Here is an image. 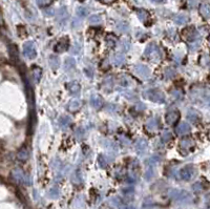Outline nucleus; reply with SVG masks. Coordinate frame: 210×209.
Masks as SVG:
<instances>
[{"instance_id":"33","label":"nucleus","mask_w":210,"mask_h":209,"mask_svg":"<svg viewBox=\"0 0 210 209\" xmlns=\"http://www.w3.org/2000/svg\"><path fill=\"white\" fill-rule=\"evenodd\" d=\"M51 0H37V2L39 3V4H41V5H43V4H47L48 2H49Z\"/></svg>"},{"instance_id":"37","label":"nucleus","mask_w":210,"mask_h":209,"mask_svg":"<svg viewBox=\"0 0 210 209\" xmlns=\"http://www.w3.org/2000/svg\"><path fill=\"white\" fill-rule=\"evenodd\" d=\"M105 1H108V0H105Z\"/></svg>"},{"instance_id":"23","label":"nucleus","mask_w":210,"mask_h":209,"mask_svg":"<svg viewBox=\"0 0 210 209\" xmlns=\"http://www.w3.org/2000/svg\"><path fill=\"white\" fill-rule=\"evenodd\" d=\"M49 61H51V65L53 68H57L59 66V59L56 56H52L51 59H49Z\"/></svg>"},{"instance_id":"6","label":"nucleus","mask_w":210,"mask_h":209,"mask_svg":"<svg viewBox=\"0 0 210 209\" xmlns=\"http://www.w3.org/2000/svg\"><path fill=\"white\" fill-rule=\"evenodd\" d=\"M135 72L139 76L141 77H144V78H147L149 76V70H148L147 66H145V65H137L135 66Z\"/></svg>"},{"instance_id":"16","label":"nucleus","mask_w":210,"mask_h":209,"mask_svg":"<svg viewBox=\"0 0 210 209\" xmlns=\"http://www.w3.org/2000/svg\"><path fill=\"white\" fill-rule=\"evenodd\" d=\"M135 147L138 149L139 152H142V150H145V148L147 147V142L145 141V140L141 139L137 142V144H135Z\"/></svg>"},{"instance_id":"3","label":"nucleus","mask_w":210,"mask_h":209,"mask_svg":"<svg viewBox=\"0 0 210 209\" xmlns=\"http://www.w3.org/2000/svg\"><path fill=\"white\" fill-rule=\"evenodd\" d=\"M183 35L188 41H194L196 39V37H198V32L193 27H187V29H184Z\"/></svg>"},{"instance_id":"17","label":"nucleus","mask_w":210,"mask_h":209,"mask_svg":"<svg viewBox=\"0 0 210 209\" xmlns=\"http://www.w3.org/2000/svg\"><path fill=\"white\" fill-rule=\"evenodd\" d=\"M102 99L100 98L99 96H92V104L95 106L96 108H99L100 106H102Z\"/></svg>"},{"instance_id":"21","label":"nucleus","mask_w":210,"mask_h":209,"mask_svg":"<svg viewBox=\"0 0 210 209\" xmlns=\"http://www.w3.org/2000/svg\"><path fill=\"white\" fill-rule=\"evenodd\" d=\"M157 51H158V48L156 47L155 45L150 44V45L146 48V51H145V55L146 56H152V54L155 53V52H157Z\"/></svg>"},{"instance_id":"7","label":"nucleus","mask_w":210,"mask_h":209,"mask_svg":"<svg viewBox=\"0 0 210 209\" xmlns=\"http://www.w3.org/2000/svg\"><path fill=\"white\" fill-rule=\"evenodd\" d=\"M68 90L72 95L74 96H78L80 94V85L78 84L77 82H70V84L67 85Z\"/></svg>"},{"instance_id":"25","label":"nucleus","mask_w":210,"mask_h":209,"mask_svg":"<svg viewBox=\"0 0 210 209\" xmlns=\"http://www.w3.org/2000/svg\"><path fill=\"white\" fill-rule=\"evenodd\" d=\"M77 15L80 17H84L87 15V10L85 7H78L77 9Z\"/></svg>"},{"instance_id":"29","label":"nucleus","mask_w":210,"mask_h":209,"mask_svg":"<svg viewBox=\"0 0 210 209\" xmlns=\"http://www.w3.org/2000/svg\"><path fill=\"white\" fill-rule=\"evenodd\" d=\"M122 47H123L124 51H128L129 50V47H130V42L127 40H124L122 41Z\"/></svg>"},{"instance_id":"32","label":"nucleus","mask_w":210,"mask_h":209,"mask_svg":"<svg viewBox=\"0 0 210 209\" xmlns=\"http://www.w3.org/2000/svg\"><path fill=\"white\" fill-rule=\"evenodd\" d=\"M167 77H169V78H172V77H174L176 76V72H174L173 70H167Z\"/></svg>"},{"instance_id":"18","label":"nucleus","mask_w":210,"mask_h":209,"mask_svg":"<svg viewBox=\"0 0 210 209\" xmlns=\"http://www.w3.org/2000/svg\"><path fill=\"white\" fill-rule=\"evenodd\" d=\"M187 20H188V18H187L185 15H178V16L174 17V21H176V23H178V24L185 23V22H187Z\"/></svg>"},{"instance_id":"28","label":"nucleus","mask_w":210,"mask_h":209,"mask_svg":"<svg viewBox=\"0 0 210 209\" xmlns=\"http://www.w3.org/2000/svg\"><path fill=\"white\" fill-rule=\"evenodd\" d=\"M67 17V12H66L65 7H62L60 11H59V18H62V19H65Z\"/></svg>"},{"instance_id":"9","label":"nucleus","mask_w":210,"mask_h":209,"mask_svg":"<svg viewBox=\"0 0 210 209\" xmlns=\"http://www.w3.org/2000/svg\"><path fill=\"white\" fill-rule=\"evenodd\" d=\"M68 47V41H67V39L66 38H63L62 40L59 42L57 45H56V52H64L66 50V48Z\"/></svg>"},{"instance_id":"22","label":"nucleus","mask_w":210,"mask_h":209,"mask_svg":"<svg viewBox=\"0 0 210 209\" xmlns=\"http://www.w3.org/2000/svg\"><path fill=\"white\" fill-rule=\"evenodd\" d=\"M148 13L146 12V11H144V10H140V11H138V17L140 18L142 21H145V20L147 19L148 18Z\"/></svg>"},{"instance_id":"14","label":"nucleus","mask_w":210,"mask_h":209,"mask_svg":"<svg viewBox=\"0 0 210 209\" xmlns=\"http://www.w3.org/2000/svg\"><path fill=\"white\" fill-rule=\"evenodd\" d=\"M146 128H148V129L151 130V131H153V130L157 129L158 128V122L156 121V119H150V120L147 122V124H146Z\"/></svg>"},{"instance_id":"5","label":"nucleus","mask_w":210,"mask_h":209,"mask_svg":"<svg viewBox=\"0 0 210 209\" xmlns=\"http://www.w3.org/2000/svg\"><path fill=\"white\" fill-rule=\"evenodd\" d=\"M190 125L188 123H180L178 126L176 127V134L179 135H184V134H187V132L190 131Z\"/></svg>"},{"instance_id":"15","label":"nucleus","mask_w":210,"mask_h":209,"mask_svg":"<svg viewBox=\"0 0 210 209\" xmlns=\"http://www.w3.org/2000/svg\"><path fill=\"white\" fill-rule=\"evenodd\" d=\"M193 145V142L191 141V139H183L180 143V147L181 148H190Z\"/></svg>"},{"instance_id":"30","label":"nucleus","mask_w":210,"mask_h":209,"mask_svg":"<svg viewBox=\"0 0 210 209\" xmlns=\"http://www.w3.org/2000/svg\"><path fill=\"white\" fill-rule=\"evenodd\" d=\"M170 138H171V136H170V134H169V132H164V134H163V136H162V139H163V141H164V142H167L169 139H170Z\"/></svg>"},{"instance_id":"2","label":"nucleus","mask_w":210,"mask_h":209,"mask_svg":"<svg viewBox=\"0 0 210 209\" xmlns=\"http://www.w3.org/2000/svg\"><path fill=\"white\" fill-rule=\"evenodd\" d=\"M23 54L25 55V57L29 58V59H33V58L36 57V48H35V45L33 42L27 41V43H24Z\"/></svg>"},{"instance_id":"10","label":"nucleus","mask_w":210,"mask_h":209,"mask_svg":"<svg viewBox=\"0 0 210 209\" xmlns=\"http://www.w3.org/2000/svg\"><path fill=\"white\" fill-rule=\"evenodd\" d=\"M79 107H80V101L79 100H72V101H70V104H68V109H70V111H78Z\"/></svg>"},{"instance_id":"27","label":"nucleus","mask_w":210,"mask_h":209,"mask_svg":"<svg viewBox=\"0 0 210 209\" xmlns=\"http://www.w3.org/2000/svg\"><path fill=\"white\" fill-rule=\"evenodd\" d=\"M118 29L121 32H126L128 29V24L125 23V22H121V23L118 24Z\"/></svg>"},{"instance_id":"4","label":"nucleus","mask_w":210,"mask_h":209,"mask_svg":"<svg viewBox=\"0 0 210 209\" xmlns=\"http://www.w3.org/2000/svg\"><path fill=\"white\" fill-rule=\"evenodd\" d=\"M179 118H180V113L179 111H170L166 115V121L168 124H173V123H176Z\"/></svg>"},{"instance_id":"11","label":"nucleus","mask_w":210,"mask_h":209,"mask_svg":"<svg viewBox=\"0 0 210 209\" xmlns=\"http://www.w3.org/2000/svg\"><path fill=\"white\" fill-rule=\"evenodd\" d=\"M33 75H34L35 81L38 82L39 80H40V78H41V75H42L41 68H38V66H34V68H33Z\"/></svg>"},{"instance_id":"36","label":"nucleus","mask_w":210,"mask_h":209,"mask_svg":"<svg viewBox=\"0 0 210 209\" xmlns=\"http://www.w3.org/2000/svg\"><path fill=\"white\" fill-rule=\"evenodd\" d=\"M152 2H156V3H161V2H164L165 0H151Z\"/></svg>"},{"instance_id":"19","label":"nucleus","mask_w":210,"mask_h":209,"mask_svg":"<svg viewBox=\"0 0 210 209\" xmlns=\"http://www.w3.org/2000/svg\"><path fill=\"white\" fill-rule=\"evenodd\" d=\"M70 119L68 118V117H66V116H64V117H61L60 118V125L61 126H63V127H66V126H70Z\"/></svg>"},{"instance_id":"31","label":"nucleus","mask_w":210,"mask_h":209,"mask_svg":"<svg viewBox=\"0 0 210 209\" xmlns=\"http://www.w3.org/2000/svg\"><path fill=\"white\" fill-rule=\"evenodd\" d=\"M187 2H188V5L191 7L196 6L198 4V0H187Z\"/></svg>"},{"instance_id":"13","label":"nucleus","mask_w":210,"mask_h":209,"mask_svg":"<svg viewBox=\"0 0 210 209\" xmlns=\"http://www.w3.org/2000/svg\"><path fill=\"white\" fill-rule=\"evenodd\" d=\"M192 171H193L192 167H191V166H187V167H185V168L181 171L182 177H183L184 179H189V177H190V175L192 173Z\"/></svg>"},{"instance_id":"20","label":"nucleus","mask_w":210,"mask_h":209,"mask_svg":"<svg viewBox=\"0 0 210 209\" xmlns=\"http://www.w3.org/2000/svg\"><path fill=\"white\" fill-rule=\"evenodd\" d=\"M125 61V57L123 55H116L115 56V59H114V62L116 63L117 65H122Z\"/></svg>"},{"instance_id":"34","label":"nucleus","mask_w":210,"mask_h":209,"mask_svg":"<svg viewBox=\"0 0 210 209\" xmlns=\"http://www.w3.org/2000/svg\"><path fill=\"white\" fill-rule=\"evenodd\" d=\"M107 43H108V45L110 44V46H114L115 45V40L114 39H111L110 37H108V38H107Z\"/></svg>"},{"instance_id":"35","label":"nucleus","mask_w":210,"mask_h":209,"mask_svg":"<svg viewBox=\"0 0 210 209\" xmlns=\"http://www.w3.org/2000/svg\"><path fill=\"white\" fill-rule=\"evenodd\" d=\"M99 161L101 162L103 165L102 166H105V157H103V156H100V158H99Z\"/></svg>"},{"instance_id":"26","label":"nucleus","mask_w":210,"mask_h":209,"mask_svg":"<svg viewBox=\"0 0 210 209\" xmlns=\"http://www.w3.org/2000/svg\"><path fill=\"white\" fill-rule=\"evenodd\" d=\"M66 68H74V65H75V60L72 59V58H68V59H66Z\"/></svg>"},{"instance_id":"1","label":"nucleus","mask_w":210,"mask_h":209,"mask_svg":"<svg viewBox=\"0 0 210 209\" xmlns=\"http://www.w3.org/2000/svg\"><path fill=\"white\" fill-rule=\"evenodd\" d=\"M145 96H147L150 100L158 102V103H163V102L165 101L164 95L160 90H157V89H152V90L146 91V93H145Z\"/></svg>"},{"instance_id":"12","label":"nucleus","mask_w":210,"mask_h":209,"mask_svg":"<svg viewBox=\"0 0 210 209\" xmlns=\"http://www.w3.org/2000/svg\"><path fill=\"white\" fill-rule=\"evenodd\" d=\"M201 14H202V16L203 17H205L206 19L207 18H209V13H210V11H209V5L208 4H202L201 5Z\"/></svg>"},{"instance_id":"24","label":"nucleus","mask_w":210,"mask_h":209,"mask_svg":"<svg viewBox=\"0 0 210 209\" xmlns=\"http://www.w3.org/2000/svg\"><path fill=\"white\" fill-rule=\"evenodd\" d=\"M102 20L101 16H99V15H92V17L90 18V23H94V24H97V23H100Z\"/></svg>"},{"instance_id":"8","label":"nucleus","mask_w":210,"mask_h":209,"mask_svg":"<svg viewBox=\"0 0 210 209\" xmlns=\"http://www.w3.org/2000/svg\"><path fill=\"white\" fill-rule=\"evenodd\" d=\"M17 156H18V159L21 160V161H27V159H29V152L27 147H25V146L22 147L19 152H18Z\"/></svg>"}]
</instances>
